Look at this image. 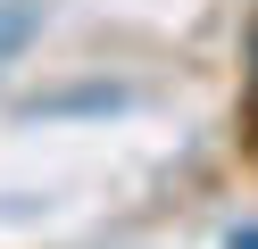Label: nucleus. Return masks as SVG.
Masks as SVG:
<instances>
[{
  "label": "nucleus",
  "mask_w": 258,
  "mask_h": 249,
  "mask_svg": "<svg viewBox=\"0 0 258 249\" xmlns=\"http://www.w3.org/2000/svg\"><path fill=\"white\" fill-rule=\"evenodd\" d=\"M225 249H258V224H233V232H225Z\"/></svg>",
  "instance_id": "nucleus-1"
}]
</instances>
